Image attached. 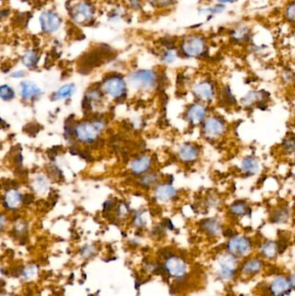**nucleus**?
<instances>
[{
  "label": "nucleus",
  "mask_w": 295,
  "mask_h": 296,
  "mask_svg": "<svg viewBox=\"0 0 295 296\" xmlns=\"http://www.w3.org/2000/svg\"><path fill=\"white\" fill-rule=\"evenodd\" d=\"M104 128V123L102 120L83 121L77 124L73 130L76 140L83 143H91L98 138Z\"/></svg>",
  "instance_id": "1"
},
{
  "label": "nucleus",
  "mask_w": 295,
  "mask_h": 296,
  "mask_svg": "<svg viewBox=\"0 0 295 296\" xmlns=\"http://www.w3.org/2000/svg\"><path fill=\"white\" fill-rule=\"evenodd\" d=\"M226 247L228 254L235 258H243L252 250V243L245 236H232Z\"/></svg>",
  "instance_id": "2"
},
{
  "label": "nucleus",
  "mask_w": 295,
  "mask_h": 296,
  "mask_svg": "<svg viewBox=\"0 0 295 296\" xmlns=\"http://www.w3.org/2000/svg\"><path fill=\"white\" fill-rule=\"evenodd\" d=\"M95 14L94 7L87 1H78L71 7L70 15L73 21L83 25L91 20Z\"/></svg>",
  "instance_id": "3"
},
{
  "label": "nucleus",
  "mask_w": 295,
  "mask_h": 296,
  "mask_svg": "<svg viewBox=\"0 0 295 296\" xmlns=\"http://www.w3.org/2000/svg\"><path fill=\"white\" fill-rule=\"evenodd\" d=\"M102 88L106 94L114 99L121 98L127 93V86L125 81L118 75H112L105 79Z\"/></svg>",
  "instance_id": "4"
},
{
  "label": "nucleus",
  "mask_w": 295,
  "mask_h": 296,
  "mask_svg": "<svg viewBox=\"0 0 295 296\" xmlns=\"http://www.w3.org/2000/svg\"><path fill=\"white\" fill-rule=\"evenodd\" d=\"M129 81L131 84L137 88L151 89L154 88L157 81L156 74L152 71H139L130 74Z\"/></svg>",
  "instance_id": "5"
},
{
  "label": "nucleus",
  "mask_w": 295,
  "mask_h": 296,
  "mask_svg": "<svg viewBox=\"0 0 295 296\" xmlns=\"http://www.w3.org/2000/svg\"><path fill=\"white\" fill-rule=\"evenodd\" d=\"M164 270L173 278H182L186 274L187 264L184 259L177 256H170L165 259Z\"/></svg>",
  "instance_id": "6"
},
{
  "label": "nucleus",
  "mask_w": 295,
  "mask_h": 296,
  "mask_svg": "<svg viewBox=\"0 0 295 296\" xmlns=\"http://www.w3.org/2000/svg\"><path fill=\"white\" fill-rule=\"evenodd\" d=\"M237 259L231 255H222L218 259V274L223 280H230L237 270Z\"/></svg>",
  "instance_id": "7"
},
{
  "label": "nucleus",
  "mask_w": 295,
  "mask_h": 296,
  "mask_svg": "<svg viewBox=\"0 0 295 296\" xmlns=\"http://www.w3.org/2000/svg\"><path fill=\"white\" fill-rule=\"evenodd\" d=\"M181 49L184 54L190 57H199L204 53L205 42L199 36H191L184 39L182 42Z\"/></svg>",
  "instance_id": "8"
},
{
  "label": "nucleus",
  "mask_w": 295,
  "mask_h": 296,
  "mask_svg": "<svg viewBox=\"0 0 295 296\" xmlns=\"http://www.w3.org/2000/svg\"><path fill=\"white\" fill-rule=\"evenodd\" d=\"M39 25L42 32L45 34H53L60 29L62 19L56 12L42 11L39 16Z\"/></svg>",
  "instance_id": "9"
},
{
  "label": "nucleus",
  "mask_w": 295,
  "mask_h": 296,
  "mask_svg": "<svg viewBox=\"0 0 295 296\" xmlns=\"http://www.w3.org/2000/svg\"><path fill=\"white\" fill-rule=\"evenodd\" d=\"M293 289L289 282L288 278L284 276H277L271 282L268 292L272 296H282L288 294V290Z\"/></svg>",
  "instance_id": "10"
},
{
  "label": "nucleus",
  "mask_w": 295,
  "mask_h": 296,
  "mask_svg": "<svg viewBox=\"0 0 295 296\" xmlns=\"http://www.w3.org/2000/svg\"><path fill=\"white\" fill-rule=\"evenodd\" d=\"M224 124L217 117H211L204 123V134L209 137H218L224 132Z\"/></svg>",
  "instance_id": "11"
},
{
  "label": "nucleus",
  "mask_w": 295,
  "mask_h": 296,
  "mask_svg": "<svg viewBox=\"0 0 295 296\" xmlns=\"http://www.w3.org/2000/svg\"><path fill=\"white\" fill-rule=\"evenodd\" d=\"M263 268V261L258 258L247 259L241 266V274L245 276H253L258 274Z\"/></svg>",
  "instance_id": "12"
},
{
  "label": "nucleus",
  "mask_w": 295,
  "mask_h": 296,
  "mask_svg": "<svg viewBox=\"0 0 295 296\" xmlns=\"http://www.w3.org/2000/svg\"><path fill=\"white\" fill-rule=\"evenodd\" d=\"M42 92L37 85L29 81H22L20 83V95L26 101L38 98Z\"/></svg>",
  "instance_id": "13"
},
{
  "label": "nucleus",
  "mask_w": 295,
  "mask_h": 296,
  "mask_svg": "<svg viewBox=\"0 0 295 296\" xmlns=\"http://www.w3.org/2000/svg\"><path fill=\"white\" fill-rule=\"evenodd\" d=\"M21 202V194L16 189H10L4 194V203L6 208L15 210L20 205Z\"/></svg>",
  "instance_id": "14"
},
{
  "label": "nucleus",
  "mask_w": 295,
  "mask_h": 296,
  "mask_svg": "<svg viewBox=\"0 0 295 296\" xmlns=\"http://www.w3.org/2000/svg\"><path fill=\"white\" fill-rule=\"evenodd\" d=\"M194 92L197 97L204 100V101H211L214 95V90L212 85L208 81L200 82L195 87Z\"/></svg>",
  "instance_id": "15"
},
{
  "label": "nucleus",
  "mask_w": 295,
  "mask_h": 296,
  "mask_svg": "<svg viewBox=\"0 0 295 296\" xmlns=\"http://www.w3.org/2000/svg\"><path fill=\"white\" fill-rule=\"evenodd\" d=\"M187 119L190 123L197 124L204 120L205 116V110L199 104H194L188 110L186 113Z\"/></svg>",
  "instance_id": "16"
},
{
  "label": "nucleus",
  "mask_w": 295,
  "mask_h": 296,
  "mask_svg": "<svg viewBox=\"0 0 295 296\" xmlns=\"http://www.w3.org/2000/svg\"><path fill=\"white\" fill-rule=\"evenodd\" d=\"M150 166H151V159L147 156H143V157L138 158L132 162L131 170L134 174L141 175V174L148 172Z\"/></svg>",
  "instance_id": "17"
},
{
  "label": "nucleus",
  "mask_w": 295,
  "mask_h": 296,
  "mask_svg": "<svg viewBox=\"0 0 295 296\" xmlns=\"http://www.w3.org/2000/svg\"><path fill=\"white\" fill-rule=\"evenodd\" d=\"M176 193L175 189L170 185H161L155 190L156 197L160 201H168L175 196Z\"/></svg>",
  "instance_id": "18"
},
{
  "label": "nucleus",
  "mask_w": 295,
  "mask_h": 296,
  "mask_svg": "<svg viewBox=\"0 0 295 296\" xmlns=\"http://www.w3.org/2000/svg\"><path fill=\"white\" fill-rule=\"evenodd\" d=\"M179 155H180V159H182L183 161L190 162V161L196 159L198 155V151H197V148H194L193 146L188 144L184 145L180 148Z\"/></svg>",
  "instance_id": "19"
},
{
  "label": "nucleus",
  "mask_w": 295,
  "mask_h": 296,
  "mask_svg": "<svg viewBox=\"0 0 295 296\" xmlns=\"http://www.w3.org/2000/svg\"><path fill=\"white\" fill-rule=\"evenodd\" d=\"M279 251V246L277 243L273 241H267L260 246V254L262 257L267 259H273L276 258Z\"/></svg>",
  "instance_id": "20"
},
{
  "label": "nucleus",
  "mask_w": 295,
  "mask_h": 296,
  "mask_svg": "<svg viewBox=\"0 0 295 296\" xmlns=\"http://www.w3.org/2000/svg\"><path fill=\"white\" fill-rule=\"evenodd\" d=\"M203 228L211 236H218L221 232L220 222L215 219H206L203 223Z\"/></svg>",
  "instance_id": "21"
},
{
  "label": "nucleus",
  "mask_w": 295,
  "mask_h": 296,
  "mask_svg": "<svg viewBox=\"0 0 295 296\" xmlns=\"http://www.w3.org/2000/svg\"><path fill=\"white\" fill-rule=\"evenodd\" d=\"M242 168L246 174L252 175L257 173V171L259 169V165L257 159H254L252 157H247L243 160Z\"/></svg>",
  "instance_id": "22"
},
{
  "label": "nucleus",
  "mask_w": 295,
  "mask_h": 296,
  "mask_svg": "<svg viewBox=\"0 0 295 296\" xmlns=\"http://www.w3.org/2000/svg\"><path fill=\"white\" fill-rule=\"evenodd\" d=\"M38 54L35 50H28L22 57V63L27 68H34L38 64Z\"/></svg>",
  "instance_id": "23"
},
{
  "label": "nucleus",
  "mask_w": 295,
  "mask_h": 296,
  "mask_svg": "<svg viewBox=\"0 0 295 296\" xmlns=\"http://www.w3.org/2000/svg\"><path fill=\"white\" fill-rule=\"evenodd\" d=\"M74 89L75 88L74 84L69 83V84L64 85L56 92V99L60 100V99L69 98L74 94Z\"/></svg>",
  "instance_id": "24"
},
{
  "label": "nucleus",
  "mask_w": 295,
  "mask_h": 296,
  "mask_svg": "<svg viewBox=\"0 0 295 296\" xmlns=\"http://www.w3.org/2000/svg\"><path fill=\"white\" fill-rule=\"evenodd\" d=\"M15 97V92L13 88L9 85H1L0 86V99L8 102L13 100Z\"/></svg>",
  "instance_id": "25"
},
{
  "label": "nucleus",
  "mask_w": 295,
  "mask_h": 296,
  "mask_svg": "<svg viewBox=\"0 0 295 296\" xmlns=\"http://www.w3.org/2000/svg\"><path fill=\"white\" fill-rule=\"evenodd\" d=\"M230 212L236 216H243L247 214L248 207L243 203H235L230 207Z\"/></svg>",
  "instance_id": "26"
},
{
  "label": "nucleus",
  "mask_w": 295,
  "mask_h": 296,
  "mask_svg": "<svg viewBox=\"0 0 295 296\" xmlns=\"http://www.w3.org/2000/svg\"><path fill=\"white\" fill-rule=\"evenodd\" d=\"M95 254V248L93 245H85L80 251V256L83 259H88Z\"/></svg>",
  "instance_id": "27"
},
{
  "label": "nucleus",
  "mask_w": 295,
  "mask_h": 296,
  "mask_svg": "<svg viewBox=\"0 0 295 296\" xmlns=\"http://www.w3.org/2000/svg\"><path fill=\"white\" fill-rule=\"evenodd\" d=\"M37 269L35 265H29L27 267H25L22 273V276L25 279H31L34 277V275L37 274Z\"/></svg>",
  "instance_id": "28"
},
{
  "label": "nucleus",
  "mask_w": 295,
  "mask_h": 296,
  "mask_svg": "<svg viewBox=\"0 0 295 296\" xmlns=\"http://www.w3.org/2000/svg\"><path fill=\"white\" fill-rule=\"evenodd\" d=\"M158 180L156 174H148L141 179V183L144 186H151Z\"/></svg>",
  "instance_id": "29"
},
{
  "label": "nucleus",
  "mask_w": 295,
  "mask_h": 296,
  "mask_svg": "<svg viewBox=\"0 0 295 296\" xmlns=\"http://www.w3.org/2000/svg\"><path fill=\"white\" fill-rule=\"evenodd\" d=\"M286 17L288 18V20L290 21H295V4L291 3L290 4H288V8L286 10Z\"/></svg>",
  "instance_id": "30"
},
{
  "label": "nucleus",
  "mask_w": 295,
  "mask_h": 296,
  "mask_svg": "<svg viewBox=\"0 0 295 296\" xmlns=\"http://www.w3.org/2000/svg\"><path fill=\"white\" fill-rule=\"evenodd\" d=\"M224 10L225 6L223 4H218V5H216L213 8H210V9H207V10H204V12L210 13V14H218V13H221Z\"/></svg>",
  "instance_id": "31"
},
{
  "label": "nucleus",
  "mask_w": 295,
  "mask_h": 296,
  "mask_svg": "<svg viewBox=\"0 0 295 296\" xmlns=\"http://www.w3.org/2000/svg\"><path fill=\"white\" fill-rule=\"evenodd\" d=\"M175 59V54H174V52L172 50H167L165 52V55H164V57H163V61L165 63H167V64H171Z\"/></svg>",
  "instance_id": "32"
},
{
  "label": "nucleus",
  "mask_w": 295,
  "mask_h": 296,
  "mask_svg": "<svg viewBox=\"0 0 295 296\" xmlns=\"http://www.w3.org/2000/svg\"><path fill=\"white\" fill-rule=\"evenodd\" d=\"M285 219H287V213L283 210L278 212L274 217V222H281L284 221Z\"/></svg>",
  "instance_id": "33"
},
{
  "label": "nucleus",
  "mask_w": 295,
  "mask_h": 296,
  "mask_svg": "<svg viewBox=\"0 0 295 296\" xmlns=\"http://www.w3.org/2000/svg\"><path fill=\"white\" fill-rule=\"evenodd\" d=\"M5 226H6V219L2 214H0V231L4 230Z\"/></svg>",
  "instance_id": "34"
},
{
  "label": "nucleus",
  "mask_w": 295,
  "mask_h": 296,
  "mask_svg": "<svg viewBox=\"0 0 295 296\" xmlns=\"http://www.w3.org/2000/svg\"><path fill=\"white\" fill-rule=\"evenodd\" d=\"M130 6L133 9H139L141 6V0H129Z\"/></svg>",
  "instance_id": "35"
},
{
  "label": "nucleus",
  "mask_w": 295,
  "mask_h": 296,
  "mask_svg": "<svg viewBox=\"0 0 295 296\" xmlns=\"http://www.w3.org/2000/svg\"><path fill=\"white\" fill-rule=\"evenodd\" d=\"M25 71H16V72H14V73H12V74H11V77L22 78L25 76Z\"/></svg>",
  "instance_id": "36"
},
{
  "label": "nucleus",
  "mask_w": 295,
  "mask_h": 296,
  "mask_svg": "<svg viewBox=\"0 0 295 296\" xmlns=\"http://www.w3.org/2000/svg\"><path fill=\"white\" fill-rule=\"evenodd\" d=\"M153 1L156 2V4H160L162 6L171 4V2H172V0H153Z\"/></svg>",
  "instance_id": "37"
},
{
  "label": "nucleus",
  "mask_w": 295,
  "mask_h": 296,
  "mask_svg": "<svg viewBox=\"0 0 295 296\" xmlns=\"http://www.w3.org/2000/svg\"><path fill=\"white\" fill-rule=\"evenodd\" d=\"M218 2L220 3V4H228V3H233V2H235L236 0H218Z\"/></svg>",
  "instance_id": "38"
}]
</instances>
